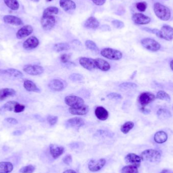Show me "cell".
<instances>
[{"label":"cell","instance_id":"38","mask_svg":"<svg viewBox=\"0 0 173 173\" xmlns=\"http://www.w3.org/2000/svg\"><path fill=\"white\" fill-rule=\"evenodd\" d=\"M59 13V9L56 7L50 6L46 8L44 11V15H57Z\"/></svg>","mask_w":173,"mask_h":173},{"label":"cell","instance_id":"14","mask_svg":"<svg viewBox=\"0 0 173 173\" xmlns=\"http://www.w3.org/2000/svg\"><path fill=\"white\" fill-rule=\"evenodd\" d=\"M79 63L81 66L88 71H92L97 68L94 59L88 57H81L79 59Z\"/></svg>","mask_w":173,"mask_h":173},{"label":"cell","instance_id":"18","mask_svg":"<svg viewBox=\"0 0 173 173\" xmlns=\"http://www.w3.org/2000/svg\"><path fill=\"white\" fill-rule=\"evenodd\" d=\"M33 30V28L31 25H24L18 30L16 33V37L18 39L25 38L32 34Z\"/></svg>","mask_w":173,"mask_h":173},{"label":"cell","instance_id":"49","mask_svg":"<svg viewBox=\"0 0 173 173\" xmlns=\"http://www.w3.org/2000/svg\"><path fill=\"white\" fill-rule=\"evenodd\" d=\"M62 160H63V163L66 164V165H70V164L72 163V156L71 155H67L63 157Z\"/></svg>","mask_w":173,"mask_h":173},{"label":"cell","instance_id":"22","mask_svg":"<svg viewBox=\"0 0 173 173\" xmlns=\"http://www.w3.org/2000/svg\"><path fill=\"white\" fill-rule=\"evenodd\" d=\"M95 114L97 118L100 121H105L109 116L107 110L102 106L97 107L95 110Z\"/></svg>","mask_w":173,"mask_h":173},{"label":"cell","instance_id":"13","mask_svg":"<svg viewBox=\"0 0 173 173\" xmlns=\"http://www.w3.org/2000/svg\"><path fill=\"white\" fill-rule=\"evenodd\" d=\"M125 160L127 164H130L131 165H135L139 167L142 161L141 157L136 154L130 153L126 155L125 157Z\"/></svg>","mask_w":173,"mask_h":173},{"label":"cell","instance_id":"53","mask_svg":"<svg viewBox=\"0 0 173 173\" xmlns=\"http://www.w3.org/2000/svg\"><path fill=\"white\" fill-rule=\"evenodd\" d=\"M160 173H173V172L170 170L164 169L161 170Z\"/></svg>","mask_w":173,"mask_h":173},{"label":"cell","instance_id":"24","mask_svg":"<svg viewBox=\"0 0 173 173\" xmlns=\"http://www.w3.org/2000/svg\"><path fill=\"white\" fill-rule=\"evenodd\" d=\"M96 67L99 70L103 71H109L111 68L110 64L107 61L102 58H97L94 59Z\"/></svg>","mask_w":173,"mask_h":173},{"label":"cell","instance_id":"45","mask_svg":"<svg viewBox=\"0 0 173 173\" xmlns=\"http://www.w3.org/2000/svg\"><path fill=\"white\" fill-rule=\"evenodd\" d=\"M112 24L118 29H121L124 28L125 24L123 21L119 20H113L112 22Z\"/></svg>","mask_w":173,"mask_h":173},{"label":"cell","instance_id":"2","mask_svg":"<svg viewBox=\"0 0 173 173\" xmlns=\"http://www.w3.org/2000/svg\"><path fill=\"white\" fill-rule=\"evenodd\" d=\"M161 155L160 152L157 150L149 149L143 151L140 156L142 161L145 160L151 163H155L160 160Z\"/></svg>","mask_w":173,"mask_h":173},{"label":"cell","instance_id":"59","mask_svg":"<svg viewBox=\"0 0 173 173\" xmlns=\"http://www.w3.org/2000/svg\"></svg>","mask_w":173,"mask_h":173},{"label":"cell","instance_id":"33","mask_svg":"<svg viewBox=\"0 0 173 173\" xmlns=\"http://www.w3.org/2000/svg\"><path fill=\"white\" fill-rule=\"evenodd\" d=\"M6 5L12 10L16 11L19 8V4L17 0H4Z\"/></svg>","mask_w":173,"mask_h":173},{"label":"cell","instance_id":"39","mask_svg":"<svg viewBox=\"0 0 173 173\" xmlns=\"http://www.w3.org/2000/svg\"><path fill=\"white\" fill-rule=\"evenodd\" d=\"M119 87L123 89H135L138 87V86L135 83L125 82L120 84Z\"/></svg>","mask_w":173,"mask_h":173},{"label":"cell","instance_id":"32","mask_svg":"<svg viewBox=\"0 0 173 173\" xmlns=\"http://www.w3.org/2000/svg\"><path fill=\"white\" fill-rule=\"evenodd\" d=\"M157 117L160 119H167L172 117V113L167 109H159L157 112Z\"/></svg>","mask_w":173,"mask_h":173},{"label":"cell","instance_id":"27","mask_svg":"<svg viewBox=\"0 0 173 173\" xmlns=\"http://www.w3.org/2000/svg\"><path fill=\"white\" fill-rule=\"evenodd\" d=\"M24 89L29 92H36V93L41 92V90L38 88L37 85L33 81L29 80L24 81Z\"/></svg>","mask_w":173,"mask_h":173},{"label":"cell","instance_id":"23","mask_svg":"<svg viewBox=\"0 0 173 173\" xmlns=\"http://www.w3.org/2000/svg\"><path fill=\"white\" fill-rule=\"evenodd\" d=\"M59 5L66 12L74 10L76 8V4L72 0H60Z\"/></svg>","mask_w":173,"mask_h":173},{"label":"cell","instance_id":"42","mask_svg":"<svg viewBox=\"0 0 173 173\" xmlns=\"http://www.w3.org/2000/svg\"><path fill=\"white\" fill-rule=\"evenodd\" d=\"M137 9L139 11L144 12L145 11L147 7V4L145 2H140L137 3L136 5Z\"/></svg>","mask_w":173,"mask_h":173},{"label":"cell","instance_id":"56","mask_svg":"<svg viewBox=\"0 0 173 173\" xmlns=\"http://www.w3.org/2000/svg\"><path fill=\"white\" fill-rule=\"evenodd\" d=\"M137 71H135V72H134V73H133V74L132 76L131 77V78L132 79H133V78H134V76H136V74Z\"/></svg>","mask_w":173,"mask_h":173},{"label":"cell","instance_id":"15","mask_svg":"<svg viewBox=\"0 0 173 173\" xmlns=\"http://www.w3.org/2000/svg\"><path fill=\"white\" fill-rule=\"evenodd\" d=\"M39 43L38 39L34 36H32L24 41L23 44V47L26 50H33L36 48Z\"/></svg>","mask_w":173,"mask_h":173},{"label":"cell","instance_id":"1","mask_svg":"<svg viewBox=\"0 0 173 173\" xmlns=\"http://www.w3.org/2000/svg\"><path fill=\"white\" fill-rule=\"evenodd\" d=\"M154 10L155 14L163 21H168L171 17V12L169 8L160 3L154 4Z\"/></svg>","mask_w":173,"mask_h":173},{"label":"cell","instance_id":"44","mask_svg":"<svg viewBox=\"0 0 173 173\" xmlns=\"http://www.w3.org/2000/svg\"><path fill=\"white\" fill-rule=\"evenodd\" d=\"M70 79L73 81H81L83 79L82 75L79 74H72L70 75Z\"/></svg>","mask_w":173,"mask_h":173},{"label":"cell","instance_id":"21","mask_svg":"<svg viewBox=\"0 0 173 173\" xmlns=\"http://www.w3.org/2000/svg\"><path fill=\"white\" fill-rule=\"evenodd\" d=\"M85 125V122L82 118L79 117H75L70 118L66 122L67 127H80Z\"/></svg>","mask_w":173,"mask_h":173},{"label":"cell","instance_id":"16","mask_svg":"<svg viewBox=\"0 0 173 173\" xmlns=\"http://www.w3.org/2000/svg\"><path fill=\"white\" fill-rule=\"evenodd\" d=\"M89 110V108L88 105L85 104L80 106L70 107L69 108V112L73 115H84L87 114Z\"/></svg>","mask_w":173,"mask_h":173},{"label":"cell","instance_id":"58","mask_svg":"<svg viewBox=\"0 0 173 173\" xmlns=\"http://www.w3.org/2000/svg\"><path fill=\"white\" fill-rule=\"evenodd\" d=\"M46 1L47 2H51L52 1H53V0H46Z\"/></svg>","mask_w":173,"mask_h":173},{"label":"cell","instance_id":"29","mask_svg":"<svg viewBox=\"0 0 173 173\" xmlns=\"http://www.w3.org/2000/svg\"><path fill=\"white\" fill-rule=\"evenodd\" d=\"M168 139V135L166 133L163 131L157 132L155 134L154 140L156 143L162 144L167 141Z\"/></svg>","mask_w":173,"mask_h":173},{"label":"cell","instance_id":"20","mask_svg":"<svg viewBox=\"0 0 173 173\" xmlns=\"http://www.w3.org/2000/svg\"><path fill=\"white\" fill-rule=\"evenodd\" d=\"M3 20L6 24H9L11 25L19 26L23 24V22L21 19L16 16L7 15L3 17Z\"/></svg>","mask_w":173,"mask_h":173},{"label":"cell","instance_id":"31","mask_svg":"<svg viewBox=\"0 0 173 173\" xmlns=\"http://www.w3.org/2000/svg\"><path fill=\"white\" fill-rule=\"evenodd\" d=\"M71 48L70 44L67 43H57L53 46V50L57 52H60L68 50Z\"/></svg>","mask_w":173,"mask_h":173},{"label":"cell","instance_id":"54","mask_svg":"<svg viewBox=\"0 0 173 173\" xmlns=\"http://www.w3.org/2000/svg\"><path fill=\"white\" fill-rule=\"evenodd\" d=\"M63 173H77L75 170H73L69 169L67 170H65L63 172Z\"/></svg>","mask_w":173,"mask_h":173},{"label":"cell","instance_id":"10","mask_svg":"<svg viewBox=\"0 0 173 173\" xmlns=\"http://www.w3.org/2000/svg\"><path fill=\"white\" fill-rule=\"evenodd\" d=\"M65 102L66 104V105L70 106L71 107H73L84 104L85 101L81 97L74 95H70L66 96L65 98Z\"/></svg>","mask_w":173,"mask_h":173},{"label":"cell","instance_id":"34","mask_svg":"<svg viewBox=\"0 0 173 173\" xmlns=\"http://www.w3.org/2000/svg\"><path fill=\"white\" fill-rule=\"evenodd\" d=\"M134 126V123L133 122H130V121L126 122L124 124L121 126V132L123 134H128L133 128Z\"/></svg>","mask_w":173,"mask_h":173},{"label":"cell","instance_id":"51","mask_svg":"<svg viewBox=\"0 0 173 173\" xmlns=\"http://www.w3.org/2000/svg\"><path fill=\"white\" fill-rule=\"evenodd\" d=\"M94 4L97 6H102L105 4L106 0H91Z\"/></svg>","mask_w":173,"mask_h":173},{"label":"cell","instance_id":"48","mask_svg":"<svg viewBox=\"0 0 173 173\" xmlns=\"http://www.w3.org/2000/svg\"><path fill=\"white\" fill-rule=\"evenodd\" d=\"M25 106L20 104L17 103L15 107L14 112L15 113H22L25 110Z\"/></svg>","mask_w":173,"mask_h":173},{"label":"cell","instance_id":"35","mask_svg":"<svg viewBox=\"0 0 173 173\" xmlns=\"http://www.w3.org/2000/svg\"><path fill=\"white\" fill-rule=\"evenodd\" d=\"M138 167L135 165H126L121 170V173H139Z\"/></svg>","mask_w":173,"mask_h":173},{"label":"cell","instance_id":"7","mask_svg":"<svg viewBox=\"0 0 173 173\" xmlns=\"http://www.w3.org/2000/svg\"><path fill=\"white\" fill-rule=\"evenodd\" d=\"M23 71L26 74L31 76H39L43 73L44 69L42 66L38 65L28 64L24 66Z\"/></svg>","mask_w":173,"mask_h":173},{"label":"cell","instance_id":"3","mask_svg":"<svg viewBox=\"0 0 173 173\" xmlns=\"http://www.w3.org/2000/svg\"><path fill=\"white\" fill-rule=\"evenodd\" d=\"M100 53L104 57L112 60H119L123 57V54L120 51L110 48L103 49Z\"/></svg>","mask_w":173,"mask_h":173},{"label":"cell","instance_id":"11","mask_svg":"<svg viewBox=\"0 0 173 173\" xmlns=\"http://www.w3.org/2000/svg\"><path fill=\"white\" fill-rule=\"evenodd\" d=\"M132 19L134 24L138 25H144L150 23L151 18L141 13H135L133 15Z\"/></svg>","mask_w":173,"mask_h":173},{"label":"cell","instance_id":"4","mask_svg":"<svg viewBox=\"0 0 173 173\" xmlns=\"http://www.w3.org/2000/svg\"><path fill=\"white\" fill-rule=\"evenodd\" d=\"M41 23L44 30L48 31L54 28L56 24V19L54 16L52 15L43 14Z\"/></svg>","mask_w":173,"mask_h":173},{"label":"cell","instance_id":"41","mask_svg":"<svg viewBox=\"0 0 173 173\" xmlns=\"http://www.w3.org/2000/svg\"><path fill=\"white\" fill-rule=\"evenodd\" d=\"M35 168L32 165H26L21 168L19 170L21 173H33L35 170Z\"/></svg>","mask_w":173,"mask_h":173},{"label":"cell","instance_id":"37","mask_svg":"<svg viewBox=\"0 0 173 173\" xmlns=\"http://www.w3.org/2000/svg\"><path fill=\"white\" fill-rule=\"evenodd\" d=\"M156 97V98L167 102H170V97L169 95L164 91H160L157 92Z\"/></svg>","mask_w":173,"mask_h":173},{"label":"cell","instance_id":"26","mask_svg":"<svg viewBox=\"0 0 173 173\" xmlns=\"http://www.w3.org/2000/svg\"><path fill=\"white\" fill-rule=\"evenodd\" d=\"M100 23L96 18L93 16L89 17L84 24L86 28L89 29H96L99 26Z\"/></svg>","mask_w":173,"mask_h":173},{"label":"cell","instance_id":"46","mask_svg":"<svg viewBox=\"0 0 173 173\" xmlns=\"http://www.w3.org/2000/svg\"><path fill=\"white\" fill-rule=\"evenodd\" d=\"M107 97L110 99H121L122 98V95L117 93H109Z\"/></svg>","mask_w":173,"mask_h":173},{"label":"cell","instance_id":"47","mask_svg":"<svg viewBox=\"0 0 173 173\" xmlns=\"http://www.w3.org/2000/svg\"><path fill=\"white\" fill-rule=\"evenodd\" d=\"M71 56L70 54H63L61 55L60 61L62 63H68V61L71 59Z\"/></svg>","mask_w":173,"mask_h":173},{"label":"cell","instance_id":"43","mask_svg":"<svg viewBox=\"0 0 173 173\" xmlns=\"http://www.w3.org/2000/svg\"><path fill=\"white\" fill-rule=\"evenodd\" d=\"M58 117L54 115H49L47 117V120L51 126H54L58 122Z\"/></svg>","mask_w":173,"mask_h":173},{"label":"cell","instance_id":"57","mask_svg":"<svg viewBox=\"0 0 173 173\" xmlns=\"http://www.w3.org/2000/svg\"><path fill=\"white\" fill-rule=\"evenodd\" d=\"M30 1L34 2H38L39 1V0H30Z\"/></svg>","mask_w":173,"mask_h":173},{"label":"cell","instance_id":"5","mask_svg":"<svg viewBox=\"0 0 173 173\" xmlns=\"http://www.w3.org/2000/svg\"><path fill=\"white\" fill-rule=\"evenodd\" d=\"M141 43L143 47L150 51L156 52L161 47L160 43L155 39L151 38H144L142 39Z\"/></svg>","mask_w":173,"mask_h":173},{"label":"cell","instance_id":"52","mask_svg":"<svg viewBox=\"0 0 173 173\" xmlns=\"http://www.w3.org/2000/svg\"><path fill=\"white\" fill-rule=\"evenodd\" d=\"M140 110L142 113L145 114H149L150 113V110L149 109H147L145 107H143L141 108Z\"/></svg>","mask_w":173,"mask_h":173},{"label":"cell","instance_id":"9","mask_svg":"<svg viewBox=\"0 0 173 173\" xmlns=\"http://www.w3.org/2000/svg\"><path fill=\"white\" fill-rule=\"evenodd\" d=\"M155 97L154 94L149 92H144L141 94L138 97V101L142 107H145L146 105L155 100Z\"/></svg>","mask_w":173,"mask_h":173},{"label":"cell","instance_id":"19","mask_svg":"<svg viewBox=\"0 0 173 173\" xmlns=\"http://www.w3.org/2000/svg\"><path fill=\"white\" fill-rule=\"evenodd\" d=\"M160 31L162 34V39L167 41L173 39V28L168 25H164L161 27Z\"/></svg>","mask_w":173,"mask_h":173},{"label":"cell","instance_id":"28","mask_svg":"<svg viewBox=\"0 0 173 173\" xmlns=\"http://www.w3.org/2000/svg\"><path fill=\"white\" fill-rule=\"evenodd\" d=\"M18 103L16 101H10L5 104L1 108H0V114H4L7 112H12L14 110V108L16 104Z\"/></svg>","mask_w":173,"mask_h":173},{"label":"cell","instance_id":"8","mask_svg":"<svg viewBox=\"0 0 173 173\" xmlns=\"http://www.w3.org/2000/svg\"><path fill=\"white\" fill-rule=\"evenodd\" d=\"M23 74L20 71L14 68H9L7 70H0V77L6 76L14 79H20L23 77Z\"/></svg>","mask_w":173,"mask_h":173},{"label":"cell","instance_id":"36","mask_svg":"<svg viewBox=\"0 0 173 173\" xmlns=\"http://www.w3.org/2000/svg\"><path fill=\"white\" fill-rule=\"evenodd\" d=\"M86 47L88 49H89L92 51L94 52L95 53H97L99 52V48L98 46L96 45V43L91 40H87L85 42Z\"/></svg>","mask_w":173,"mask_h":173},{"label":"cell","instance_id":"12","mask_svg":"<svg viewBox=\"0 0 173 173\" xmlns=\"http://www.w3.org/2000/svg\"><path fill=\"white\" fill-rule=\"evenodd\" d=\"M49 88L50 90L59 92L63 90L66 87V83L64 81L60 79H53L48 84Z\"/></svg>","mask_w":173,"mask_h":173},{"label":"cell","instance_id":"55","mask_svg":"<svg viewBox=\"0 0 173 173\" xmlns=\"http://www.w3.org/2000/svg\"><path fill=\"white\" fill-rule=\"evenodd\" d=\"M170 68H171V70L173 71V60L170 62Z\"/></svg>","mask_w":173,"mask_h":173},{"label":"cell","instance_id":"50","mask_svg":"<svg viewBox=\"0 0 173 173\" xmlns=\"http://www.w3.org/2000/svg\"><path fill=\"white\" fill-rule=\"evenodd\" d=\"M5 120L7 122H8V123L12 124V125H16L18 123V122L17 119L13 118H5Z\"/></svg>","mask_w":173,"mask_h":173},{"label":"cell","instance_id":"25","mask_svg":"<svg viewBox=\"0 0 173 173\" xmlns=\"http://www.w3.org/2000/svg\"><path fill=\"white\" fill-rule=\"evenodd\" d=\"M16 95V91L11 88H3L0 89V101H3L9 97Z\"/></svg>","mask_w":173,"mask_h":173},{"label":"cell","instance_id":"30","mask_svg":"<svg viewBox=\"0 0 173 173\" xmlns=\"http://www.w3.org/2000/svg\"><path fill=\"white\" fill-rule=\"evenodd\" d=\"M13 170V165L9 161L0 162V173H10Z\"/></svg>","mask_w":173,"mask_h":173},{"label":"cell","instance_id":"17","mask_svg":"<svg viewBox=\"0 0 173 173\" xmlns=\"http://www.w3.org/2000/svg\"><path fill=\"white\" fill-rule=\"evenodd\" d=\"M50 155L54 159H57L62 155L64 152V148L56 144H50L49 146Z\"/></svg>","mask_w":173,"mask_h":173},{"label":"cell","instance_id":"6","mask_svg":"<svg viewBox=\"0 0 173 173\" xmlns=\"http://www.w3.org/2000/svg\"><path fill=\"white\" fill-rule=\"evenodd\" d=\"M106 164V160L103 158H101L99 160H92L88 164V169L91 172H98L102 169Z\"/></svg>","mask_w":173,"mask_h":173},{"label":"cell","instance_id":"40","mask_svg":"<svg viewBox=\"0 0 173 173\" xmlns=\"http://www.w3.org/2000/svg\"><path fill=\"white\" fill-rule=\"evenodd\" d=\"M143 30H145L146 32H147L148 33H151L153 34H155L157 37H159L160 38L162 39V34L160 30L157 29H150L148 28H142Z\"/></svg>","mask_w":173,"mask_h":173}]
</instances>
